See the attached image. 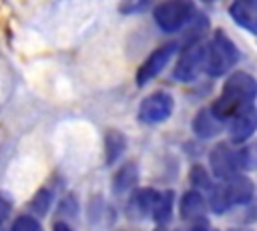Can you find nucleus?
Returning <instances> with one entry per match:
<instances>
[{
	"instance_id": "obj_1",
	"label": "nucleus",
	"mask_w": 257,
	"mask_h": 231,
	"mask_svg": "<svg viewBox=\"0 0 257 231\" xmlns=\"http://www.w3.org/2000/svg\"><path fill=\"white\" fill-rule=\"evenodd\" d=\"M255 98H257V78L245 70H233L225 78L221 94L215 98L211 108L223 121H229L243 106L255 104Z\"/></svg>"
},
{
	"instance_id": "obj_2",
	"label": "nucleus",
	"mask_w": 257,
	"mask_h": 231,
	"mask_svg": "<svg viewBox=\"0 0 257 231\" xmlns=\"http://www.w3.org/2000/svg\"><path fill=\"white\" fill-rule=\"evenodd\" d=\"M253 195H255L253 181L245 175H237L229 181H221L207 193L209 211L215 215H225L235 207L253 203Z\"/></svg>"
},
{
	"instance_id": "obj_3",
	"label": "nucleus",
	"mask_w": 257,
	"mask_h": 231,
	"mask_svg": "<svg viewBox=\"0 0 257 231\" xmlns=\"http://www.w3.org/2000/svg\"><path fill=\"white\" fill-rule=\"evenodd\" d=\"M241 52L237 48V44L223 32L217 30L211 38V42L207 44V64H205V72L213 78L231 74L233 66L239 62Z\"/></svg>"
},
{
	"instance_id": "obj_4",
	"label": "nucleus",
	"mask_w": 257,
	"mask_h": 231,
	"mask_svg": "<svg viewBox=\"0 0 257 231\" xmlns=\"http://www.w3.org/2000/svg\"><path fill=\"white\" fill-rule=\"evenodd\" d=\"M197 6L193 0H163L153 10V20L159 30L167 34H175L187 28L197 16Z\"/></svg>"
},
{
	"instance_id": "obj_5",
	"label": "nucleus",
	"mask_w": 257,
	"mask_h": 231,
	"mask_svg": "<svg viewBox=\"0 0 257 231\" xmlns=\"http://www.w3.org/2000/svg\"><path fill=\"white\" fill-rule=\"evenodd\" d=\"M205 64H207V44L203 40L187 42L173 68V78L185 84L193 82L199 78L201 72H205Z\"/></svg>"
},
{
	"instance_id": "obj_6",
	"label": "nucleus",
	"mask_w": 257,
	"mask_h": 231,
	"mask_svg": "<svg viewBox=\"0 0 257 231\" xmlns=\"http://www.w3.org/2000/svg\"><path fill=\"white\" fill-rule=\"evenodd\" d=\"M209 167H211L213 177L221 181H229L237 175H243L241 161H239V149L225 141L217 143L209 151Z\"/></svg>"
},
{
	"instance_id": "obj_7",
	"label": "nucleus",
	"mask_w": 257,
	"mask_h": 231,
	"mask_svg": "<svg viewBox=\"0 0 257 231\" xmlns=\"http://www.w3.org/2000/svg\"><path fill=\"white\" fill-rule=\"evenodd\" d=\"M175 110V98L167 90H155L147 94L137 110V119L143 125H161L165 123Z\"/></svg>"
},
{
	"instance_id": "obj_8",
	"label": "nucleus",
	"mask_w": 257,
	"mask_h": 231,
	"mask_svg": "<svg viewBox=\"0 0 257 231\" xmlns=\"http://www.w3.org/2000/svg\"><path fill=\"white\" fill-rule=\"evenodd\" d=\"M177 48H179L177 42H165V44L157 46V48L143 60V64L137 68V72H135V82H137V86H147L151 80H155V78L165 70V66L169 64V60L175 56Z\"/></svg>"
},
{
	"instance_id": "obj_9",
	"label": "nucleus",
	"mask_w": 257,
	"mask_h": 231,
	"mask_svg": "<svg viewBox=\"0 0 257 231\" xmlns=\"http://www.w3.org/2000/svg\"><path fill=\"white\" fill-rule=\"evenodd\" d=\"M227 133L231 145H245L257 133V106L247 104L227 121Z\"/></svg>"
},
{
	"instance_id": "obj_10",
	"label": "nucleus",
	"mask_w": 257,
	"mask_h": 231,
	"mask_svg": "<svg viewBox=\"0 0 257 231\" xmlns=\"http://www.w3.org/2000/svg\"><path fill=\"white\" fill-rule=\"evenodd\" d=\"M159 189H153V187H141V189H135L133 195L128 197L126 201V207H124V215L131 219V221H145V219H151L153 217V211H155V205H157V199H159Z\"/></svg>"
},
{
	"instance_id": "obj_11",
	"label": "nucleus",
	"mask_w": 257,
	"mask_h": 231,
	"mask_svg": "<svg viewBox=\"0 0 257 231\" xmlns=\"http://www.w3.org/2000/svg\"><path fill=\"white\" fill-rule=\"evenodd\" d=\"M191 129L197 139L209 141V139L219 137L227 129V121H223L211 106H203L195 112V117L191 121Z\"/></svg>"
},
{
	"instance_id": "obj_12",
	"label": "nucleus",
	"mask_w": 257,
	"mask_h": 231,
	"mask_svg": "<svg viewBox=\"0 0 257 231\" xmlns=\"http://www.w3.org/2000/svg\"><path fill=\"white\" fill-rule=\"evenodd\" d=\"M229 16L237 26L257 36V4L253 0H233L229 4Z\"/></svg>"
},
{
	"instance_id": "obj_13",
	"label": "nucleus",
	"mask_w": 257,
	"mask_h": 231,
	"mask_svg": "<svg viewBox=\"0 0 257 231\" xmlns=\"http://www.w3.org/2000/svg\"><path fill=\"white\" fill-rule=\"evenodd\" d=\"M209 209V203L205 199V195L197 189H189L181 195L179 201V215L183 221H193V219H201L207 217L205 211Z\"/></svg>"
},
{
	"instance_id": "obj_14",
	"label": "nucleus",
	"mask_w": 257,
	"mask_h": 231,
	"mask_svg": "<svg viewBox=\"0 0 257 231\" xmlns=\"http://www.w3.org/2000/svg\"><path fill=\"white\" fill-rule=\"evenodd\" d=\"M137 183H139V165L135 161H126L114 171L110 187H112L114 195H124L128 191L137 189Z\"/></svg>"
},
{
	"instance_id": "obj_15",
	"label": "nucleus",
	"mask_w": 257,
	"mask_h": 231,
	"mask_svg": "<svg viewBox=\"0 0 257 231\" xmlns=\"http://www.w3.org/2000/svg\"><path fill=\"white\" fill-rule=\"evenodd\" d=\"M86 217H88V223L96 229H106L114 223V209L100 197V195H94L90 201H88V207H86Z\"/></svg>"
},
{
	"instance_id": "obj_16",
	"label": "nucleus",
	"mask_w": 257,
	"mask_h": 231,
	"mask_svg": "<svg viewBox=\"0 0 257 231\" xmlns=\"http://www.w3.org/2000/svg\"><path fill=\"white\" fill-rule=\"evenodd\" d=\"M102 147H104V165H114L116 161H120V157L126 153V135L122 131L116 129H108L102 137Z\"/></svg>"
},
{
	"instance_id": "obj_17",
	"label": "nucleus",
	"mask_w": 257,
	"mask_h": 231,
	"mask_svg": "<svg viewBox=\"0 0 257 231\" xmlns=\"http://www.w3.org/2000/svg\"><path fill=\"white\" fill-rule=\"evenodd\" d=\"M173 207H175V193H173L171 189L161 191L151 219H153L155 223H159V225L169 223V221H171V217H173Z\"/></svg>"
},
{
	"instance_id": "obj_18",
	"label": "nucleus",
	"mask_w": 257,
	"mask_h": 231,
	"mask_svg": "<svg viewBox=\"0 0 257 231\" xmlns=\"http://www.w3.org/2000/svg\"><path fill=\"white\" fill-rule=\"evenodd\" d=\"M52 203H54V193H52V189H48V187H40V189L34 193V197L30 199L28 209L32 211L34 217H44V215L50 211Z\"/></svg>"
},
{
	"instance_id": "obj_19",
	"label": "nucleus",
	"mask_w": 257,
	"mask_h": 231,
	"mask_svg": "<svg viewBox=\"0 0 257 231\" xmlns=\"http://www.w3.org/2000/svg\"><path fill=\"white\" fill-rule=\"evenodd\" d=\"M189 183L193 189L201 191V193H209L215 183H213V177L209 175V171L203 167V165H193L191 171H189Z\"/></svg>"
},
{
	"instance_id": "obj_20",
	"label": "nucleus",
	"mask_w": 257,
	"mask_h": 231,
	"mask_svg": "<svg viewBox=\"0 0 257 231\" xmlns=\"http://www.w3.org/2000/svg\"><path fill=\"white\" fill-rule=\"evenodd\" d=\"M239 161H241L243 173L257 171V141H249L247 145L239 147Z\"/></svg>"
},
{
	"instance_id": "obj_21",
	"label": "nucleus",
	"mask_w": 257,
	"mask_h": 231,
	"mask_svg": "<svg viewBox=\"0 0 257 231\" xmlns=\"http://www.w3.org/2000/svg\"><path fill=\"white\" fill-rule=\"evenodd\" d=\"M8 231H44V229H42L38 217H34V215H18L10 223Z\"/></svg>"
},
{
	"instance_id": "obj_22",
	"label": "nucleus",
	"mask_w": 257,
	"mask_h": 231,
	"mask_svg": "<svg viewBox=\"0 0 257 231\" xmlns=\"http://www.w3.org/2000/svg\"><path fill=\"white\" fill-rule=\"evenodd\" d=\"M151 4H153V0H122L120 6H118V10H120L122 14H126V16H131V14H141V12H145Z\"/></svg>"
},
{
	"instance_id": "obj_23",
	"label": "nucleus",
	"mask_w": 257,
	"mask_h": 231,
	"mask_svg": "<svg viewBox=\"0 0 257 231\" xmlns=\"http://www.w3.org/2000/svg\"><path fill=\"white\" fill-rule=\"evenodd\" d=\"M58 213L62 217H76L78 215V201H76V197L74 195H66L64 199H60Z\"/></svg>"
},
{
	"instance_id": "obj_24",
	"label": "nucleus",
	"mask_w": 257,
	"mask_h": 231,
	"mask_svg": "<svg viewBox=\"0 0 257 231\" xmlns=\"http://www.w3.org/2000/svg\"><path fill=\"white\" fill-rule=\"evenodd\" d=\"M175 231H213L211 223L207 217L201 219H193V221H183V225H179Z\"/></svg>"
},
{
	"instance_id": "obj_25",
	"label": "nucleus",
	"mask_w": 257,
	"mask_h": 231,
	"mask_svg": "<svg viewBox=\"0 0 257 231\" xmlns=\"http://www.w3.org/2000/svg\"><path fill=\"white\" fill-rule=\"evenodd\" d=\"M10 211H12V203H10V199H8L6 195H2V193H0V225L8 219Z\"/></svg>"
},
{
	"instance_id": "obj_26",
	"label": "nucleus",
	"mask_w": 257,
	"mask_h": 231,
	"mask_svg": "<svg viewBox=\"0 0 257 231\" xmlns=\"http://www.w3.org/2000/svg\"><path fill=\"white\" fill-rule=\"evenodd\" d=\"M52 231H74V229H72L66 221H62V219H60V221H56V223L52 225Z\"/></svg>"
},
{
	"instance_id": "obj_27",
	"label": "nucleus",
	"mask_w": 257,
	"mask_h": 231,
	"mask_svg": "<svg viewBox=\"0 0 257 231\" xmlns=\"http://www.w3.org/2000/svg\"><path fill=\"white\" fill-rule=\"evenodd\" d=\"M231 231H249L247 227H235V229H231Z\"/></svg>"
},
{
	"instance_id": "obj_28",
	"label": "nucleus",
	"mask_w": 257,
	"mask_h": 231,
	"mask_svg": "<svg viewBox=\"0 0 257 231\" xmlns=\"http://www.w3.org/2000/svg\"><path fill=\"white\" fill-rule=\"evenodd\" d=\"M155 231H165V229H161V227H159V229H155Z\"/></svg>"
},
{
	"instance_id": "obj_29",
	"label": "nucleus",
	"mask_w": 257,
	"mask_h": 231,
	"mask_svg": "<svg viewBox=\"0 0 257 231\" xmlns=\"http://www.w3.org/2000/svg\"><path fill=\"white\" fill-rule=\"evenodd\" d=\"M203 2H209V0H203Z\"/></svg>"
},
{
	"instance_id": "obj_30",
	"label": "nucleus",
	"mask_w": 257,
	"mask_h": 231,
	"mask_svg": "<svg viewBox=\"0 0 257 231\" xmlns=\"http://www.w3.org/2000/svg\"><path fill=\"white\" fill-rule=\"evenodd\" d=\"M213 231H219V229H213Z\"/></svg>"
},
{
	"instance_id": "obj_31",
	"label": "nucleus",
	"mask_w": 257,
	"mask_h": 231,
	"mask_svg": "<svg viewBox=\"0 0 257 231\" xmlns=\"http://www.w3.org/2000/svg\"><path fill=\"white\" fill-rule=\"evenodd\" d=\"M253 2H255V4H257V0H253Z\"/></svg>"
}]
</instances>
